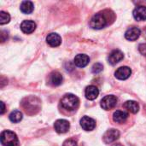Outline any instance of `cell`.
I'll use <instances>...</instances> for the list:
<instances>
[{
    "instance_id": "1",
    "label": "cell",
    "mask_w": 146,
    "mask_h": 146,
    "mask_svg": "<svg viewBox=\"0 0 146 146\" xmlns=\"http://www.w3.org/2000/svg\"><path fill=\"white\" fill-rule=\"evenodd\" d=\"M79 98L74 94H66L61 100V105L63 109L73 111L79 107Z\"/></svg>"
},
{
    "instance_id": "2",
    "label": "cell",
    "mask_w": 146,
    "mask_h": 146,
    "mask_svg": "<svg viewBox=\"0 0 146 146\" xmlns=\"http://www.w3.org/2000/svg\"><path fill=\"white\" fill-rule=\"evenodd\" d=\"M1 144L3 146H18L19 141L14 132L7 130L1 133Z\"/></svg>"
},
{
    "instance_id": "3",
    "label": "cell",
    "mask_w": 146,
    "mask_h": 146,
    "mask_svg": "<svg viewBox=\"0 0 146 146\" xmlns=\"http://www.w3.org/2000/svg\"><path fill=\"white\" fill-rule=\"evenodd\" d=\"M107 24H108L107 18L102 13H98V14H96L95 15H93V17L92 18V20L90 21L91 27H92L93 29H97V30L105 27L107 26Z\"/></svg>"
},
{
    "instance_id": "4",
    "label": "cell",
    "mask_w": 146,
    "mask_h": 146,
    "mask_svg": "<svg viewBox=\"0 0 146 146\" xmlns=\"http://www.w3.org/2000/svg\"><path fill=\"white\" fill-rule=\"evenodd\" d=\"M22 106L27 112L30 113L31 111H33L34 113V110L38 111L39 110L40 102L38 98H36L34 97H29V98H27L23 100Z\"/></svg>"
},
{
    "instance_id": "5",
    "label": "cell",
    "mask_w": 146,
    "mask_h": 146,
    "mask_svg": "<svg viewBox=\"0 0 146 146\" xmlns=\"http://www.w3.org/2000/svg\"><path fill=\"white\" fill-rule=\"evenodd\" d=\"M117 104V98L114 95L105 96L101 101V107L105 110H110L115 108Z\"/></svg>"
},
{
    "instance_id": "6",
    "label": "cell",
    "mask_w": 146,
    "mask_h": 146,
    "mask_svg": "<svg viewBox=\"0 0 146 146\" xmlns=\"http://www.w3.org/2000/svg\"><path fill=\"white\" fill-rule=\"evenodd\" d=\"M120 137V132L116 129H110L108 130L103 137L104 142L105 144H111L118 139Z\"/></svg>"
},
{
    "instance_id": "7",
    "label": "cell",
    "mask_w": 146,
    "mask_h": 146,
    "mask_svg": "<svg viewBox=\"0 0 146 146\" xmlns=\"http://www.w3.org/2000/svg\"><path fill=\"white\" fill-rule=\"evenodd\" d=\"M70 124L66 120H57L54 124V128L58 133H65L69 130Z\"/></svg>"
},
{
    "instance_id": "8",
    "label": "cell",
    "mask_w": 146,
    "mask_h": 146,
    "mask_svg": "<svg viewBox=\"0 0 146 146\" xmlns=\"http://www.w3.org/2000/svg\"><path fill=\"white\" fill-rule=\"evenodd\" d=\"M80 126L85 131H92L96 127V121L89 116H84L80 120Z\"/></svg>"
},
{
    "instance_id": "9",
    "label": "cell",
    "mask_w": 146,
    "mask_h": 146,
    "mask_svg": "<svg viewBox=\"0 0 146 146\" xmlns=\"http://www.w3.org/2000/svg\"><path fill=\"white\" fill-rule=\"evenodd\" d=\"M140 34H141L140 29L139 27H130L127 30V32L125 33V37L127 40L134 41L139 38Z\"/></svg>"
},
{
    "instance_id": "10",
    "label": "cell",
    "mask_w": 146,
    "mask_h": 146,
    "mask_svg": "<svg viewBox=\"0 0 146 146\" xmlns=\"http://www.w3.org/2000/svg\"><path fill=\"white\" fill-rule=\"evenodd\" d=\"M123 57H124V55L120 50H114L110 54L108 57V61L111 65H115L116 63L121 62L123 59Z\"/></svg>"
},
{
    "instance_id": "11",
    "label": "cell",
    "mask_w": 146,
    "mask_h": 146,
    "mask_svg": "<svg viewBox=\"0 0 146 146\" xmlns=\"http://www.w3.org/2000/svg\"><path fill=\"white\" fill-rule=\"evenodd\" d=\"M131 74H132V70L130 69V68H128V67H121L115 71V75L118 80H124L128 79L130 77Z\"/></svg>"
},
{
    "instance_id": "12",
    "label": "cell",
    "mask_w": 146,
    "mask_h": 146,
    "mask_svg": "<svg viewBox=\"0 0 146 146\" xmlns=\"http://www.w3.org/2000/svg\"><path fill=\"white\" fill-rule=\"evenodd\" d=\"M46 42L51 47H57L62 43V38L57 33H51L46 37Z\"/></svg>"
},
{
    "instance_id": "13",
    "label": "cell",
    "mask_w": 146,
    "mask_h": 146,
    "mask_svg": "<svg viewBox=\"0 0 146 146\" xmlns=\"http://www.w3.org/2000/svg\"><path fill=\"white\" fill-rule=\"evenodd\" d=\"M90 62V58L87 55L85 54H79L74 57V64L75 66L79 68H84L86 67Z\"/></svg>"
},
{
    "instance_id": "14",
    "label": "cell",
    "mask_w": 146,
    "mask_h": 146,
    "mask_svg": "<svg viewBox=\"0 0 146 146\" xmlns=\"http://www.w3.org/2000/svg\"><path fill=\"white\" fill-rule=\"evenodd\" d=\"M133 17L135 20L139 21H145L146 20V7L145 6H138L133 10Z\"/></svg>"
},
{
    "instance_id": "15",
    "label": "cell",
    "mask_w": 146,
    "mask_h": 146,
    "mask_svg": "<svg viewBox=\"0 0 146 146\" xmlns=\"http://www.w3.org/2000/svg\"><path fill=\"white\" fill-rule=\"evenodd\" d=\"M98 94H99V91L98 87H96L95 86H89L86 88L85 95H86V98L89 100L96 99L98 97Z\"/></svg>"
},
{
    "instance_id": "16",
    "label": "cell",
    "mask_w": 146,
    "mask_h": 146,
    "mask_svg": "<svg viewBox=\"0 0 146 146\" xmlns=\"http://www.w3.org/2000/svg\"><path fill=\"white\" fill-rule=\"evenodd\" d=\"M21 29L25 33H32L36 29V23L33 21H24L21 24Z\"/></svg>"
},
{
    "instance_id": "17",
    "label": "cell",
    "mask_w": 146,
    "mask_h": 146,
    "mask_svg": "<svg viewBox=\"0 0 146 146\" xmlns=\"http://www.w3.org/2000/svg\"><path fill=\"white\" fill-rule=\"evenodd\" d=\"M49 81H50V85H52L54 86H57L61 85L62 82V75L59 72H52L50 74Z\"/></svg>"
},
{
    "instance_id": "18",
    "label": "cell",
    "mask_w": 146,
    "mask_h": 146,
    "mask_svg": "<svg viewBox=\"0 0 146 146\" xmlns=\"http://www.w3.org/2000/svg\"><path fill=\"white\" fill-rule=\"evenodd\" d=\"M127 116H128L127 113L121 110H116L113 115V119L117 123H123L127 121Z\"/></svg>"
},
{
    "instance_id": "19",
    "label": "cell",
    "mask_w": 146,
    "mask_h": 146,
    "mask_svg": "<svg viewBox=\"0 0 146 146\" xmlns=\"http://www.w3.org/2000/svg\"><path fill=\"white\" fill-rule=\"evenodd\" d=\"M124 108L133 114H136L139 110V105L135 101H127L124 104Z\"/></svg>"
},
{
    "instance_id": "20",
    "label": "cell",
    "mask_w": 146,
    "mask_h": 146,
    "mask_svg": "<svg viewBox=\"0 0 146 146\" xmlns=\"http://www.w3.org/2000/svg\"><path fill=\"white\" fill-rule=\"evenodd\" d=\"M34 6L31 1H23L21 4V11L24 14H30L33 11Z\"/></svg>"
},
{
    "instance_id": "21",
    "label": "cell",
    "mask_w": 146,
    "mask_h": 146,
    "mask_svg": "<svg viewBox=\"0 0 146 146\" xmlns=\"http://www.w3.org/2000/svg\"><path fill=\"white\" fill-rule=\"evenodd\" d=\"M9 117V120L12 122L17 123V122H20L22 120V114L19 110H14V111H12L10 113Z\"/></svg>"
},
{
    "instance_id": "22",
    "label": "cell",
    "mask_w": 146,
    "mask_h": 146,
    "mask_svg": "<svg viewBox=\"0 0 146 146\" xmlns=\"http://www.w3.org/2000/svg\"><path fill=\"white\" fill-rule=\"evenodd\" d=\"M9 20H10V16L8 13H6L4 11L0 12V24L1 25L8 23L9 21Z\"/></svg>"
},
{
    "instance_id": "23",
    "label": "cell",
    "mask_w": 146,
    "mask_h": 146,
    "mask_svg": "<svg viewBox=\"0 0 146 146\" xmlns=\"http://www.w3.org/2000/svg\"><path fill=\"white\" fill-rule=\"evenodd\" d=\"M103 68H104L103 65H102L101 63L98 62V63H95V64L93 65L92 71L93 74H98V73H100V72L103 71Z\"/></svg>"
},
{
    "instance_id": "24",
    "label": "cell",
    "mask_w": 146,
    "mask_h": 146,
    "mask_svg": "<svg viewBox=\"0 0 146 146\" xmlns=\"http://www.w3.org/2000/svg\"><path fill=\"white\" fill-rule=\"evenodd\" d=\"M62 146H78V145H77V142L74 139H67L63 143Z\"/></svg>"
},
{
    "instance_id": "25",
    "label": "cell",
    "mask_w": 146,
    "mask_h": 146,
    "mask_svg": "<svg viewBox=\"0 0 146 146\" xmlns=\"http://www.w3.org/2000/svg\"><path fill=\"white\" fill-rule=\"evenodd\" d=\"M139 51H140L141 54L146 56V43H145V44H141L139 45Z\"/></svg>"
},
{
    "instance_id": "26",
    "label": "cell",
    "mask_w": 146,
    "mask_h": 146,
    "mask_svg": "<svg viewBox=\"0 0 146 146\" xmlns=\"http://www.w3.org/2000/svg\"><path fill=\"white\" fill-rule=\"evenodd\" d=\"M0 104H1V106H2V109H1V115H3V114L4 113V109H5V107H4V104H3V102H1Z\"/></svg>"
},
{
    "instance_id": "27",
    "label": "cell",
    "mask_w": 146,
    "mask_h": 146,
    "mask_svg": "<svg viewBox=\"0 0 146 146\" xmlns=\"http://www.w3.org/2000/svg\"><path fill=\"white\" fill-rule=\"evenodd\" d=\"M112 146H123V145H121V144H114Z\"/></svg>"
},
{
    "instance_id": "28",
    "label": "cell",
    "mask_w": 146,
    "mask_h": 146,
    "mask_svg": "<svg viewBox=\"0 0 146 146\" xmlns=\"http://www.w3.org/2000/svg\"><path fill=\"white\" fill-rule=\"evenodd\" d=\"M144 33H145V37L146 38V28L145 29V32H144Z\"/></svg>"
}]
</instances>
